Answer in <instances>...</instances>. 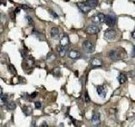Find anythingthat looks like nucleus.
<instances>
[{
  "mask_svg": "<svg viewBox=\"0 0 135 127\" xmlns=\"http://www.w3.org/2000/svg\"><path fill=\"white\" fill-rule=\"evenodd\" d=\"M125 55H127V53L125 54L124 51L122 48L112 49V50H110L108 52V57L112 60L122 59Z\"/></svg>",
  "mask_w": 135,
  "mask_h": 127,
  "instance_id": "nucleus-1",
  "label": "nucleus"
},
{
  "mask_svg": "<svg viewBox=\"0 0 135 127\" xmlns=\"http://www.w3.org/2000/svg\"><path fill=\"white\" fill-rule=\"evenodd\" d=\"M82 47H83L84 50H85V52H87V53H91L95 51V46H94V44L89 40L85 41L82 44Z\"/></svg>",
  "mask_w": 135,
  "mask_h": 127,
  "instance_id": "nucleus-2",
  "label": "nucleus"
},
{
  "mask_svg": "<svg viewBox=\"0 0 135 127\" xmlns=\"http://www.w3.org/2000/svg\"><path fill=\"white\" fill-rule=\"evenodd\" d=\"M104 37L105 39L107 41H113L117 37V31L113 29H109L107 31H105L104 33Z\"/></svg>",
  "mask_w": 135,
  "mask_h": 127,
  "instance_id": "nucleus-3",
  "label": "nucleus"
},
{
  "mask_svg": "<svg viewBox=\"0 0 135 127\" xmlns=\"http://www.w3.org/2000/svg\"><path fill=\"white\" fill-rule=\"evenodd\" d=\"M116 21H117V18L113 14H107V15H106V17H105L104 22L110 27L114 26L116 25Z\"/></svg>",
  "mask_w": 135,
  "mask_h": 127,
  "instance_id": "nucleus-4",
  "label": "nucleus"
},
{
  "mask_svg": "<svg viewBox=\"0 0 135 127\" xmlns=\"http://www.w3.org/2000/svg\"><path fill=\"white\" fill-rule=\"evenodd\" d=\"M105 17H106V15H105L104 14L99 13V14H95V15H94L92 17L91 20L94 23H95V24H100V23H104Z\"/></svg>",
  "mask_w": 135,
  "mask_h": 127,
  "instance_id": "nucleus-5",
  "label": "nucleus"
},
{
  "mask_svg": "<svg viewBox=\"0 0 135 127\" xmlns=\"http://www.w3.org/2000/svg\"><path fill=\"white\" fill-rule=\"evenodd\" d=\"M77 5H78L79 8H80L81 11H82L83 13H85V14H87V13H89L91 10V8L90 7L89 5H87L86 3H83V2H81V3H77Z\"/></svg>",
  "mask_w": 135,
  "mask_h": 127,
  "instance_id": "nucleus-6",
  "label": "nucleus"
},
{
  "mask_svg": "<svg viewBox=\"0 0 135 127\" xmlns=\"http://www.w3.org/2000/svg\"><path fill=\"white\" fill-rule=\"evenodd\" d=\"M85 31H86L88 34L94 35V34H97L98 32L100 31V28L96 26V25H89V26L86 27Z\"/></svg>",
  "mask_w": 135,
  "mask_h": 127,
  "instance_id": "nucleus-7",
  "label": "nucleus"
},
{
  "mask_svg": "<svg viewBox=\"0 0 135 127\" xmlns=\"http://www.w3.org/2000/svg\"><path fill=\"white\" fill-rule=\"evenodd\" d=\"M91 122L92 125L95 126H99L100 123V115L98 113H94L93 116L91 118Z\"/></svg>",
  "mask_w": 135,
  "mask_h": 127,
  "instance_id": "nucleus-8",
  "label": "nucleus"
},
{
  "mask_svg": "<svg viewBox=\"0 0 135 127\" xmlns=\"http://www.w3.org/2000/svg\"><path fill=\"white\" fill-rule=\"evenodd\" d=\"M96 92H97L98 95L101 98H105L106 95V89L105 88L104 86H99L96 88Z\"/></svg>",
  "mask_w": 135,
  "mask_h": 127,
  "instance_id": "nucleus-9",
  "label": "nucleus"
},
{
  "mask_svg": "<svg viewBox=\"0 0 135 127\" xmlns=\"http://www.w3.org/2000/svg\"><path fill=\"white\" fill-rule=\"evenodd\" d=\"M57 51L61 57H64L68 53V50H67V48H66V47L62 46V45H59V46L57 47Z\"/></svg>",
  "mask_w": 135,
  "mask_h": 127,
  "instance_id": "nucleus-10",
  "label": "nucleus"
},
{
  "mask_svg": "<svg viewBox=\"0 0 135 127\" xmlns=\"http://www.w3.org/2000/svg\"><path fill=\"white\" fill-rule=\"evenodd\" d=\"M68 55L70 59H79L80 57V53H79L78 51L76 50H70L68 51Z\"/></svg>",
  "mask_w": 135,
  "mask_h": 127,
  "instance_id": "nucleus-11",
  "label": "nucleus"
},
{
  "mask_svg": "<svg viewBox=\"0 0 135 127\" xmlns=\"http://www.w3.org/2000/svg\"><path fill=\"white\" fill-rule=\"evenodd\" d=\"M50 35L53 39H57L59 37V30L57 27H52L50 31Z\"/></svg>",
  "mask_w": 135,
  "mask_h": 127,
  "instance_id": "nucleus-12",
  "label": "nucleus"
},
{
  "mask_svg": "<svg viewBox=\"0 0 135 127\" xmlns=\"http://www.w3.org/2000/svg\"><path fill=\"white\" fill-rule=\"evenodd\" d=\"M91 65L93 67H98V66L102 65V60L99 58H94L91 60Z\"/></svg>",
  "mask_w": 135,
  "mask_h": 127,
  "instance_id": "nucleus-13",
  "label": "nucleus"
},
{
  "mask_svg": "<svg viewBox=\"0 0 135 127\" xmlns=\"http://www.w3.org/2000/svg\"><path fill=\"white\" fill-rule=\"evenodd\" d=\"M68 43H69V38H68V36L67 35H63L61 37V39H60V45L66 47L68 46Z\"/></svg>",
  "mask_w": 135,
  "mask_h": 127,
  "instance_id": "nucleus-14",
  "label": "nucleus"
},
{
  "mask_svg": "<svg viewBox=\"0 0 135 127\" xmlns=\"http://www.w3.org/2000/svg\"><path fill=\"white\" fill-rule=\"evenodd\" d=\"M85 3H87V5H89L91 8H95L99 3V0H86Z\"/></svg>",
  "mask_w": 135,
  "mask_h": 127,
  "instance_id": "nucleus-15",
  "label": "nucleus"
},
{
  "mask_svg": "<svg viewBox=\"0 0 135 127\" xmlns=\"http://www.w3.org/2000/svg\"><path fill=\"white\" fill-rule=\"evenodd\" d=\"M128 76L126 74H124V73H121V74L119 75L118 77H117V80H118L119 83L120 84H124L127 81V77Z\"/></svg>",
  "mask_w": 135,
  "mask_h": 127,
  "instance_id": "nucleus-16",
  "label": "nucleus"
},
{
  "mask_svg": "<svg viewBox=\"0 0 135 127\" xmlns=\"http://www.w3.org/2000/svg\"><path fill=\"white\" fill-rule=\"evenodd\" d=\"M25 62H26V64L29 67H33L34 65H35V61H34V59L31 57H30V56H27L26 58L25 59Z\"/></svg>",
  "mask_w": 135,
  "mask_h": 127,
  "instance_id": "nucleus-17",
  "label": "nucleus"
},
{
  "mask_svg": "<svg viewBox=\"0 0 135 127\" xmlns=\"http://www.w3.org/2000/svg\"><path fill=\"white\" fill-rule=\"evenodd\" d=\"M32 34H33V35L35 36H36V37L39 38L40 40H42V39L44 40L43 34H42V33H41V32L37 31H36V30H33V31H32Z\"/></svg>",
  "mask_w": 135,
  "mask_h": 127,
  "instance_id": "nucleus-18",
  "label": "nucleus"
},
{
  "mask_svg": "<svg viewBox=\"0 0 135 127\" xmlns=\"http://www.w3.org/2000/svg\"><path fill=\"white\" fill-rule=\"evenodd\" d=\"M7 109L8 110H10V111H13L16 109V103L14 102H10L8 103L7 104Z\"/></svg>",
  "mask_w": 135,
  "mask_h": 127,
  "instance_id": "nucleus-19",
  "label": "nucleus"
},
{
  "mask_svg": "<svg viewBox=\"0 0 135 127\" xmlns=\"http://www.w3.org/2000/svg\"><path fill=\"white\" fill-rule=\"evenodd\" d=\"M23 112L25 113V115H31V114H32V109H31V107L26 106V107L23 108Z\"/></svg>",
  "mask_w": 135,
  "mask_h": 127,
  "instance_id": "nucleus-20",
  "label": "nucleus"
},
{
  "mask_svg": "<svg viewBox=\"0 0 135 127\" xmlns=\"http://www.w3.org/2000/svg\"><path fill=\"white\" fill-rule=\"evenodd\" d=\"M7 103V96L0 95V106L3 107Z\"/></svg>",
  "mask_w": 135,
  "mask_h": 127,
  "instance_id": "nucleus-21",
  "label": "nucleus"
},
{
  "mask_svg": "<svg viewBox=\"0 0 135 127\" xmlns=\"http://www.w3.org/2000/svg\"><path fill=\"white\" fill-rule=\"evenodd\" d=\"M56 59V56L54 53H49L47 54V57H46V59H47V61L49 62H52L53 60H55Z\"/></svg>",
  "mask_w": 135,
  "mask_h": 127,
  "instance_id": "nucleus-22",
  "label": "nucleus"
},
{
  "mask_svg": "<svg viewBox=\"0 0 135 127\" xmlns=\"http://www.w3.org/2000/svg\"><path fill=\"white\" fill-rule=\"evenodd\" d=\"M8 71H9L11 74L13 75H16L17 74V71H16V69L12 65V64H9L8 66Z\"/></svg>",
  "mask_w": 135,
  "mask_h": 127,
  "instance_id": "nucleus-23",
  "label": "nucleus"
},
{
  "mask_svg": "<svg viewBox=\"0 0 135 127\" xmlns=\"http://www.w3.org/2000/svg\"><path fill=\"white\" fill-rule=\"evenodd\" d=\"M52 74L55 76H58L60 75V69L59 68H54L52 70Z\"/></svg>",
  "mask_w": 135,
  "mask_h": 127,
  "instance_id": "nucleus-24",
  "label": "nucleus"
},
{
  "mask_svg": "<svg viewBox=\"0 0 135 127\" xmlns=\"http://www.w3.org/2000/svg\"><path fill=\"white\" fill-rule=\"evenodd\" d=\"M84 100H85V103H89L90 101V98L89 95H88V92H85V94H84Z\"/></svg>",
  "mask_w": 135,
  "mask_h": 127,
  "instance_id": "nucleus-25",
  "label": "nucleus"
},
{
  "mask_svg": "<svg viewBox=\"0 0 135 127\" xmlns=\"http://www.w3.org/2000/svg\"><path fill=\"white\" fill-rule=\"evenodd\" d=\"M26 20H28V24H29L30 25H34L33 20H32V19L30 16H26Z\"/></svg>",
  "mask_w": 135,
  "mask_h": 127,
  "instance_id": "nucleus-26",
  "label": "nucleus"
},
{
  "mask_svg": "<svg viewBox=\"0 0 135 127\" xmlns=\"http://www.w3.org/2000/svg\"><path fill=\"white\" fill-rule=\"evenodd\" d=\"M21 55H22L23 59H25V58H26L27 56H28V53H27V52H25V50H23V49H22V50H21Z\"/></svg>",
  "mask_w": 135,
  "mask_h": 127,
  "instance_id": "nucleus-27",
  "label": "nucleus"
},
{
  "mask_svg": "<svg viewBox=\"0 0 135 127\" xmlns=\"http://www.w3.org/2000/svg\"><path fill=\"white\" fill-rule=\"evenodd\" d=\"M49 12H50V14H52V15L54 17V18H56V19L58 18V15H57V13H55L54 11H53V10H51V9H50V10H49Z\"/></svg>",
  "mask_w": 135,
  "mask_h": 127,
  "instance_id": "nucleus-28",
  "label": "nucleus"
},
{
  "mask_svg": "<svg viewBox=\"0 0 135 127\" xmlns=\"http://www.w3.org/2000/svg\"><path fill=\"white\" fill-rule=\"evenodd\" d=\"M35 107H36V109H41V107H42V104H41L40 102H36V103H35Z\"/></svg>",
  "mask_w": 135,
  "mask_h": 127,
  "instance_id": "nucleus-29",
  "label": "nucleus"
},
{
  "mask_svg": "<svg viewBox=\"0 0 135 127\" xmlns=\"http://www.w3.org/2000/svg\"><path fill=\"white\" fill-rule=\"evenodd\" d=\"M36 95H37V93H36V92H33V93H32L31 95V98H36Z\"/></svg>",
  "mask_w": 135,
  "mask_h": 127,
  "instance_id": "nucleus-30",
  "label": "nucleus"
},
{
  "mask_svg": "<svg viewBox=\"0 0 135 127\" xmlns=\"http://www.w3.org/2000/svg\"><path fill=\"white\" fill-rule=\"evenodd\" d=\"M21 8H24V9H27V8H29V7L26 5H22L21 6Z\"/></svg>",
  "mask_w": 135,
  "mask_h": 127,
  "instance_id": "nucleus-31",
  "label": "nucleus"
},
{
  "mask_svg": "<svg viewBox=\"0 0 135 127\" xmlns=\"http://www.w3.org/2000/svg\"><path fill=\"white\" fill-rule=\"evenodd\" d=\"M41 126H42H42H46H46H47V125H46V122H44V123H42V125H41Z\"/></svg>",
  "mask_w": 135,
  "mask_h": 127,
  "instance_id": "nucleus-32",
  "label": "nucleus"
},
{
  "mask_svg": "<svg viewBox=\"0 0 135 127\" xmlns=\"http://www.w3.org/2000/svg\"><path fill=\"white\" fill-rule=\"evenodd\" d=\"M3 94V88L0 87V95H2Z\"/></svg>",
  "mask_w": 135,
  "mask_h": 127,
  "instance_id": "nucleus-33",
  "label": "nucleus"
},
{
  "mask_svg": "<svg viewBox=\"0 0 135 127\" xmlns=\"http://www.w3.org/2000/svg\"><path fill=\"white\" fill-rule=\"evenodd\" d=\"M132 36H133V38L135 40V31L134 32H133V34H132Z\"/></svg>",
  "mask_w": 135,
  "mask_h": 127,
  "instance_id": "nucleus-34",
  "label": "nucleus"
},
{
  "mask_svg": "<svg viewBox=\"0 0 135 127\" xmlns=\"http://www.w3.org/2000/svg\"><path fill=\"white\" fill-rule=\"evenodd\" d=\"M135 53V47H134V54Z\"/></svg>",
  "mask_w": 135,
  "mask_h": 127,
  "instance_id": "nucleus-35",
  "label": "nucleus"
},
{
  "mask_svg": "<svg viewBox=\"0 0 135 127\" xmlns=\"http://www.w3.org/2000/svg\"><path fill=\"white\" fill-rule=\"evenodd\" d=\"M65 1H68V0H65Z\"/></svg>",
  "mask_w": 135,
  "mask_h": 127,
  "instance_id": "nucleus-36",
  "label": "nucleus"
}]
</instances>
